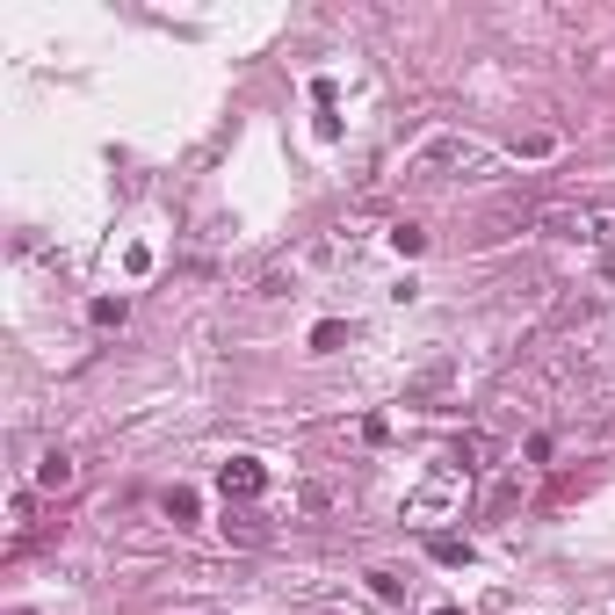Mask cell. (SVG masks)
Returning <instances> with one entry per match:
<instances>
[{
  "mask_svg": "<svg viewBox=\"0 0 615 615\" xmlns=\"http://www.w3.org/2000/svg\"><path fill=\"white\" fill-rule=\"evenodd\" d=\"M312 348H319V355H333V348H348V326H341V319H326V326L312 333Z\"/></svg>",
  "mask_w": 615,
  "mask_h": 615,
  "instance_id": "4fadbf2b",
  "label": "cell"
},
{
  "mask_svg": "<svg viewBox=\"0 0 615 615\" xmlns=\"http://www.w3.org/2000/svg\"><path fill=\"white\" fill-rule=\"evenodd\" d=\"M464 478L471 471H456V464H435L413 492H406V521H442L449 507H464Z\"/></svg>",
  "mask_w": 615,
  "mask_h": 615,
  "instance_id": "7a4b0ae2",
  "label": "cell"
},
{
  "mask_svg": "<svg viewBox=\"0 0 615 615\" xmlns=\"http://www.w3.org/2000/svg\"><path fill=\"white\" fill-rule=\"evenodd\" d=\"M391 246H398V254H420V246H427V232H420V225H406V218H398V225H391Z\"/></svg>",
  "mask_w": 615,
  "mask_h": 615,
  "instance_id": "5bb4252c",
  "label": "cell"
},
{
  "mask_svg": "<svg viewBox=\"0 0 615 615\" xmlns=\"http://www.w3.org/2000/svg\"><path fill=\"white\" fill-rule=\"evenodd\" d=\"M218 485H225V500H232V507H254V500H261V485H268V471H261V456H232V464L218 471Z\"/></svg>",
  "mask_w": 615,
  "mask_h": 615,
  "instance_id": "277c9868",
  "label": "cell"
},
{
  "mask_svg": "<svg viewBox=\"0 0 615 615\" xmlns=\"http://www.w3.org/2000/svg\"><path fill=\"white\" fill-rule=\"evenodd\" d=\"M427 558L435 565H471V543L464 536H427Z\"/></svg>",
  "mask_w": 615,
  "mask_h": 615,
  "instance_id": "8fae6325",
  "label": "cell"
},
{
  "mask_svg": "<svg viewBox=\"0 0 615 615\" xmlns=\"http://www.w3.org/2000/svg\"><path fill=\"white\" fill-rule=\"evenodd\" d=\"M464 167H478V145H471V138H456V131H442V138H427L413 160L398 167V181H406V189H435V181L464 174Z\"/></svg>",
  "mask_w": 615,
  "mask_h": 615,
  "instance_id": "6da1fadb",
  "label": "cell"
},
{
  "mask_svg": "<svg viewBox=\"0 0 615 615\" xmlns=\"http://www.w3.org/2000/svg\"><path fill=\"white\" fill-rule=\"evenodd\" d=\"M492 456H500V442H492L485 427H464V435L449 442V464L456 471H492Z\"/></svg>",
  "mask_w": 615,
  "mask_h": 615,
  "instance_id": "5b68a950",
  "label": "cell"
},
{
  "mask_svg": "<svg viewBox=\"0 0 615 615\" xmlns=\"http://www.w3.org/2000/svg\"><path fill=\"white\" fill-rule=\"evenodd\" d=\"M160 507H167V521H174V529H189V521L203 514V500H196V485H174V492H167Z\"/></svg>",
  "mask_w": 615,
  "mask_h": 615,
  "instance_id": "9c48e42d",
  "label": "cell"
},
{
  "mask_svg": "<svg viewBox=\"0 0 615 615\" xmlns=\"http://www.w3.org/2000/svg\"><path fill=\"white\" fill-rule=\"evenodd\" d=\"M449 377H456L449 362H427L420 377H406V406H427V398H442V391H449Z\"/></svg>",
  "mask_w": 615,
  "mask_h": 615,
  "instance_id": "52a82bcc",
  "label": "cell"
},
{
  "mask_svg": "<svg viewBox=\"0 0 615 615\" xmlns=\"http://www.w3.org/2000/svg\"><path fill=\"white\" fill-rule=\"evenodd\" d=\"M123 312H131L123 297H95V304H87V319H95V326H123Z\"/></svg>",
  "mask_w": 615,
  "mask_h": 615,
  "instance_id": "7c38bea8",
  "label": "cell"
},
{
  "mask_svg": "<svg viewBox=\"0 0 615 615\" xmlns=\"http://www.w3.org/2000/svg\"><path fill=\"white\" fill-rule=\"evenodd\" d=\"M362 579H369V594H377L384 608H398V601H406V579H398V572H384V565H369Z\"/></svg>",
  "mask_w": 615,
  "mask_h": 615,
  "instance_id": "30bf717a",
  "label": "cell"
},
{
  "mask_svg": "<svg viewBox=\"0 0 615 615\" xmlns=\"http://www.w3.org/2000/svg\"><path fill=\"white\" fill-rule=\"evenodd\" d=\"M529 478H536V464H507L500 478H492V492H485V521H507L521 500H529Z\"/></svg>",
  "mask_w": 615,
  "mask_h": 615,
  "instance_id": "3957f363",
  "label": "cell"
},
{
  "mask_svg": "<svg viewBox=\"0 0 615 615\" xmlns=\"http://www.w3.org/2000/svg\"><path fill=\"white\" fill-rule=\"evenodd\" d=\"M550 145H558V138H550V131H536V138H521L514 152H521V160H543V152H550Z\"/></svg>",
  "mask_w": 615,
  "mask_h": 615,
  "instance_id": "9a60e30c",
  "label": "cell"
},
{
  "mask_svg": "<svg viewBox=\"0 0 615 615\" xmlns=\"http://www.w3.org/2000/svg\"><path fill=\"white\" fill-rule=\"evenodd\" d=\"M218 529H225V543H239V550H261V543H268V514H261V507H225Z\"/></svg>",
  "mask_w": 615,
  "mask_h": 615,
  "instance_id": "8992f818",
  "label": "cell"
},
{
  "mask_svg": "<svg viewBox=\"0 0 615 615\" xmlns=\"http://www.w3.org/2000/svg\"><path fill=\"white\" fill-rule=\"evenodd\" d=\"M73 478H80V464H73L66 449H44V456H37V485H44V492H66Z\"/></svg>",
  "mask_w": 615,
  "mask_h": 615,
  "instance_id": "ba28073f",
  "label": "cell"
},
{
  "mask_svg": "<svg viewBox=\"0 0 615 615\" xmlns=\"http://www.w3.org/2000/svg\"><path fill=\"white\" fill-rule=\"evenodd\" d=\"M435 615H464V608H435Z\"/></svg>",
  "mask_w": 615,
  "mask_h": 615,
  "instance_id": "2e32d148",
  "label": "cell"
}]
</instances>
